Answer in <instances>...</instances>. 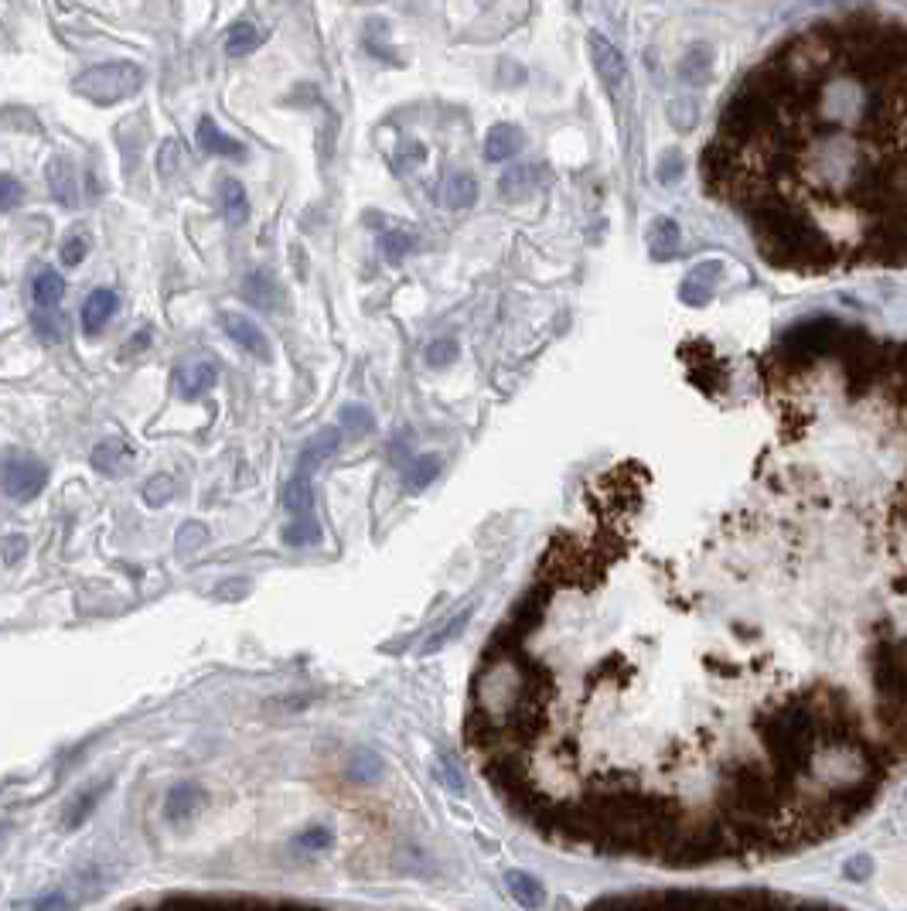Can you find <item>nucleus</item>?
Returning a JSON list of instances; mask_svg holds the SVG:
<instances>
[{"instance_id": "f257e3e1", "label": "nucleus", "mask_w": 907, "mask_h": 911, "mask_svg": "<svg viewBox=\"0 0 907 911\" xmlns=\"http://www.w3.org/2000/svg\"><path fill=\"white\" fill-rule=\"evenodd\" d=\"M144 79H147L144 69L133 62H103V65H93V69L79 72L72 89L96 106H113V103H120V99H130L133 93H140Z\"/></svg>"}, {"instance_id": "f03ea898", "label": "nucleus", "mask_w": 907, "mask_h": 911, "mask_svg": "<svg viewBox=\"0 0 907 911\" xmlns=\"http://www.w3.org/2000/svg\"><path fill=\"white\" fill-rule=\"evenodd\" d=\"M45 482H48V468L35 458H24V454L7 458L4 468H0V485L18 502H31L35 495H41Z\"/></svg>"}, {"instance_id": "7ed1b4c3", "label": "nucleus", "mask_w": 907, "mask_h": 911, "mask_svg": "<svg viewBox=\"0 0 907 911\" xmlns=\"http://www.w3.org/2000/svg\"><path fill=\"white\" fill-rule=\"evenodd\" d=\"M219 321H222V328H226V335L243 352L256 355V359H270V338H266V331L256 325L249 314H243V311H222Z\"/></svg>"}, {"instance_id": "20e7f679", "label": "nucleus", "mask_w": 907, "mask_h": 911, "mask_svg": "<svg viewBox=\"0 0 907 911\" xmlns=\"http://www.w3.org/2000/svg\"><path fill=\"white\" fill-rule=\"evenodd\" d=\"M208 802V792L198 782H178L171 785V792L164 795V819L168 823H188Z\"/></svg>"}, {"instance_id": "39448f33", "label": "nucleus", "mask_w": 907, "mask_h": 911, "mask_svg": "<svg viewBox=\"0 0 907 911\" xmlns=\"http://www.w3.org/2000/svg\"><path fill=\"white\" fill-rule=\"evenodd\" d=\"M341 427H335V424H328V427H321L318 434L311 437L304 447H301V458H297V471H307V475H314L324 461L328 458H335L338 454V447H341Z\"/></svg>"}, {"instance_id": "423d86ee", "label": "nucleus", "mask_w": 907, "mask_h": 911, "mask_svg": "<svg viewBox=\"0 0 907 911\" xmlns=\"http://www.w3.org/2000/svg\"><path fill=\"white\" fill-rule=\"evenodd\" d=\"M120 311V294L116 291H106V287H99L86 297V304H82L79 318H82V331H86L89 338H96L99 331L113 321V314Z\"/></svg>"}, {"instance_id": "0eeeda50", "label": "nucleus", "mask_w": 907, "mask_h": 911, "mask_svg": "<svg viewBox=\"0 0 907 911\" xmlns=\"http://www.w3.org/2000/svg\"><path fill=\"white\" fill-rule=\"evenodd\" d=\"M45 178H48V188H52L55 202H62L65 209H72V205L79 202V178H76V168H72L65 157H52L45 168Z\"/></svg>"}, {"instance_id": "6e6552de", "label": "nucleus", "mask_w": 907, "mask_h": 911, "mask_svg": "<svg viewBox=\"0 0 907 911\" xmlns=\"http://www.w3.org/2000/svg\"><path fill=\"white\" fill-rule=\"evenodd\" d=\"M590 59H594L597 72H601V79L607 82V86L611 89L621 86L624 82V59L604 35H590Z\"/></svg>"}, {"instance_id": "1a4fd4ad", "label": "nucleus", "mask_w": 907, "mask_h": 911, "mask_svg": "<svg viewBox=\"0 0 907 911\" xmlns=\"http://www.w3.org/2000/svg\"><path fill=\"white\" fill-rule=\"evenodd\" d=\"M243 301L249 304V308L277 311L280 308V287H277V280H273L266 270H253L243 280Z\"/></svg>"}, {"instance_id": "9d476101", "label": "nucleus", "mask_w": 907, "mask_h": 911, "mask_svg": "<svg viewBox=\"0 0 907 911\" xmlns=\"http://www.w3.org/2000/svg\"><path fill=\"white\" fill-rule=\"evenodd\" d=\"M676 72L682 82H689V86H706V82H710V72H713V48L706 45V41L689 45Z\"/></svg>"}, {"instance_id": "9b49d317", "label": "nucleus", "mask_w": 907, "mask_h": 911, "mask_svg": "<svg viewBox=\"0 0 907 911\" xmlns=\"http://www.w3.org/2000/svg\"><path fill=\"white\" fill-rule=\"evenodd\" d=\"M195 137H198V147H202L205 154H215V157H243L246 154V147L239 144V140H232L229 134H222V130L215 127L212 117L198 120Z\"/></svg>"}, {"instance_id": "f8f14e48", "label": "nucleus", "mask_w": 907, "mask_h": 911, "mask_svg": "<svg viewBox=\"0 0 907 911\" xmlns=\"http://www.w3.org/2000/svg\"><path fill=\"white\" fill-rule=\"evenodd\" d=\"M522 151V130L519 127H512V123H495L492 130H488V137H485V157L492 164H498V161H509V157H515Z\"/></svg>"}, {"instance_id": "ddd939ff", "label": "nucleus", "mask_w": 907, "mask_h": 911, "mask_svg": "<svg viewBox=\"0 0 907 911\" xmlns=\"http://www.w3.org/2000/svg\"><path fill=\"white\" fill-rule=\"evenodd\" d=\"M215 383H219V366H212V362H191L188 369L178 372V389L185 400H195V396L208 393Z\"/></svg>"}, {"instance_id": "4468645a", "label": "nucleus", "mask_w": 907, "mask_h": 911, "mask_svg": "<svg viewBox=\"0 0 907 911\" xmlns=\"http://www.w3.org/2000/svg\"><path fill=\"white\" fill-rule=\"evenodd\" d=\"M539 178H543V168H539V164H519V168L505 171L502 181H498V192L515 202V198H526L532 188L539 185Z\"/></svg>"}, {"instance_id": "2eb2a0df", "label": "nucleus", "mask_w": 907, "mask_h": 911, "mask_svg": "<svg viewBox=\"0 0 907 911\" xmlns=\"http://www.w3.org/2000/svg\"><path fill=\"white\" fill-rule=\"evenodd\" d=\"M440 202L447 205V209H471L474 202H478V181L471 175H464V171H457L444 181V188H440Z\"/></svg>"}, {"instance_id": "dca6fc26", "label": "nucleus", "mask_w": 907, "mask_h": 911, "mask_svg": "<svg viewBox=\"0 0 907 911\" xmlns=\"http://www.w3.org/2000/svg\"><path fill=\"white\" fill-rule=\"evenodd\" d=\"M130 461H133V447H127L123 441H103L93 451V468L106 471V475H123Z\"/></svg>"}, {"instance_id": "f3484780", "label": "nucleus", "mask_w": 907, "mask_h": 911, "mask_svg": "<svg viewBox=\"0 0 907 911\" xmlns=\"http://www.w3.org/2000/svg\"><path fill=\"white\" fill-rule=\"evenodd\" d=\"M219 202H222V215H226L229 226H243L249 219V202H246V188L239 185L236 178H226L219 188Z\"/></svg>"}, {"instance_id": "a211bd4d", "label": "nucleus", "mask_w": 907, "mask_h": 911, "mask_svg": "<svg viewBox=\"0 0 907 911\" xmlns=\"http://www.w3.org/2000/svg\"><path fill=\"white\" fill-rule=\"evenodd\" d=\"M31 297H35L38 308H58L65 297V280L55 270H38L31 280Z\"/></svg>"}, {"instance_id": "6ab92c4d", "label": "nucleus", "mask_w": 907, "mask_h": 911, "mask_svg": "<svg viewBox=\"0 0 907 911\" xmlns=\"http://www.w3.org/2000/svg\"><path fill=\"white\" fill-rule=\"evenodd\" d=\"M284 505L294 516H311L314 509V488H311V475L307 471H294V478L284 488Z\"/></svg>"}, {"instance_id": "aec40b11", "label": "nucleus", "mask_w": 907, "mask_h": 911, "mask_svg": "<svg viewBox=\"0 0 907 911\" xmlns=\"http://www.w3.org/2000/svg\"><path fill=\"white\" fill-rule=\"evenodd\" d=\"M706 277H720V263H703L686 277V287H682V301L700 308L713 297V284H706Z\"/></svg>"}, {"instance_id": "412c9836", "label": "nucleus", "mask_w": 907, "mask_h": 911, "mask_svg": "<svg viewBox=\"0 0 907 911\" xmlns=\"http://www.w3.org/2000/svg\"><path fill=\"white\" fill-rule=\"evenodd\" d=\"M260 45H263V31L256 28L253 21H236L229 28V35H226V52L236 55V59H243V55H253Z\"/></svg>"}, {"instance_id": "4be33fe9", "label": "nucleus", "mask_w": 907, "mask_h": 911, "mask_svg": "<svg viewBox=\"0 0 907 911\" xmlns=\"http://www.w3.org/2000/svg\"><path fill=\"white\" fill-rule=\"evenodd\" d=\"M110 789V782H99V785H93L89 792H82V795H76V799L69 802V809H65V816H62V826L65 830H76L79 823H86L89 819V813L99 806V799H103V792Z\"/></svg>"}, {"instance_id": "5701e85b", "label": "nucleus", "mask_w": 907, "mask_h": 911, "mask_svg": "<svg viewBox=\"0 0 907 911\" xmlns=\"http://www.w3.org/2000/svg\"><path fill=\"white\" fill-rule=\"evenodd\" d=\"M341 434L352 437V441H362V437L372 434V427H376V420H372V410L362 407V403H348V407H341Z\"/></svg>"}, {"instance_id": "b1692460", "label": "nucleus", "mask_w": 907, "mask_h": 911, "mask_svg": "<svg viewBox=\"0 0 907 911\" xmlns=\"http://www.w3.org/2000/svg\"><path fill=\"white\" fill-rule=\"evenodd\" d=\"M648 243H652V256L655 260H672L679 250V226L672 219H659L652 226V236H648Z\"/></svg>"}, {"instance_id": "393cba45", "label": "nucleus", "mask_w": 907, "mask_h": 911, "mask_svg": "<svg viewBox=\"0 0 907 911\" xmlns=\"http://www.w3.org/2000/svg\"><path fill=\"white\" fill-rule=\"evenodd\" d=\"M505 884H509V891H512V898L519 901V905H526V908H536V905H543V884L536 881L532 874H522V871H512L509 877H505Z\"/></svg>"}, {"instance_id": "a878e982", "label": "nucleus", "mask_w": 907, "mask_h": 911, "mask_svg": "<svg viewBox=\"0 0 907 911\" xmlns=\"http://www.w3.org/2000/svg\"><path fill=\"white\" fill-rule=\"evenodd\" d=\"M437 475H440V458H434V454H420V458L406 468V478H403L406 492H423Z\"/></svg>"}, {"instance_id": "bb28decb", "label": "nucleus", "mask_w": 907, "mask_h": 911, "mask_svg": "<svg viewBox=\"0 0 907 911\" xmlns=\"http://www.w3.org/2000/svg\"><path fill=\"white\" fill-rule=\"evenodd\" d=\"M321 526H318V519L314 516H297L294 523H290L287 529H284V543L287 546H318L321 543Z\"/></svg>"}, {"instance_id": "cd10ccee", "label": "nucleus", "mask_w": 907, "mask_h": 911, "mask_svg": "<svg viewBox=\"0 0 907 911\" xmlns=\"http://www.w3.org/2000/svg\"><path fill=\"white\" fill-rule=\"evenodd\" d=\"M382 775V758L372 748H359L348 761V778L352 782H376Z\"/></svg>"}, {"instance_id": "c85d7f7f", "label": "nucleus", "mask_w": 907, "mask_h": 911, "mask_svg": "<svg viewBox=\"0 0 907 911\" xmlns=\"http://www.w3.org/2000/svg\"><path fill=\"white\" fill-rule=\"evenodd\" d=\"M31 325H35L41 342H62L65 338V321L55 308H38L35 318H31Z\"/></svg>"}, {"instance_id": "c756f323", "label": "nucleus", "mask_w": 907, "mask_h": 911, "mask_svg": "<svg viewBox=\"0 0 907 911\" xmlns=\"http://www.w3.org/2000/svg\"><path fill=\"white\" fill-rule=\"evenodd\" d=\"M416 239L410 233H403V229H386V233L379 236V246H382V256H386L389 263H399L406 253L413 250Z\"/></svg>"}, {"instance_id": "7c9ffc66", "label": "nucleus", "mask_w": 907, "mask_h": 911, "mask_svg": "<svg viewBox=\"0 0 907 911\" xmlns=\"http://www.w3.org/2000/svg\"><path fill=\"white\" fill-rule=\"evenodd\" d=\"M471 611H474V608H464V611H461V615H457V618H451V621H447V625H444V628H440V632H434V635H430V642H427V645H423V649H420V652H423V656H430V652L444 649V645H447V642H451V639H454V635H457V632H461V628H464V625H468V621H471Z\"/></svg>"}, {"instance_id": "2f4dec72", "label": "nucleus", "mask_w": 907, "mask_h": 911, "mask_svg": "<svg viewBox=\"0 0 907 911\" xmlns=\"http://www.w3.org/2000/svg\"><path fill=\"white\" fill-rule=\"evenodd\" d=\"M669 120L676 130H693L696 120H700V106L693 99H672L669 103Z\"/></svg>"}, {"instance_id": "473e14b6", "label": "nucleus", "mask_w": 907, "mask_h": 911, "mask_svg": "<svg viewBox=\"0 0 907 911\" xmlns=\"http://www.w3.org/2000/svg\"><path fill=\"white\" fill-rule=\"evenodd\" d=\"M86 253H89V236H82V233H72L62 243V263L65 267H79V263L86 260Z\"/></svg>"}, {"instance_id": "72a5a7b5", "label": "nucleus", "mask_w": 907, "mask_h": 911, "mask_svg": "<svg viewBox=\"0 0 907 911\" xmlns=\"http://www.w3.org/2000/svg\"><path fill=\"white\" fill-rule=\"evenodd\" d=\"M331 843H335V833H331L328 826H311V830H304L297 836V847L301 850H328Z\"/></svg>"}, {"instance_id": "f704fd0d", "label": "nucleus", "mask_w": 907, "mask_h": 911, "mask_svg": "<svg viewBox=\"0 0 907 911\" xmlns=\"http://www.w3.org/2000/svg\"><path fill=\"white\" fill-rule=\"evenodd\" d=\"M174 495V478L171 475H154L151 482L144 485V499L151 505H164Z\"/></svg>"}, {"instance_id": "c9c22d12", "label": "nucleus", "mask_w": 907, "mask_h": 911, "mask_svg": "<svg viewBox=\"0 0 907 911\" xmlns=\"http://www.w3.org/2000/svg\"><path fill=\"white\" fill-rule=\"evenodd\" d=\"M21 198H24L21 181H18V178H11V175H0V212L18 209Z\"/></svg>"}, {"instance_id": "e433bc0d", "label": "nucleus", "mask_w": 907, "mask_h": 911, "mask_svg": "<svg viewBox=\"0 0 907 911\" xmlns=\"http://www.w3.org/2000/svg\"><path fill=\"white\" fill-rule=\"evenodd\" d=\"M457 352L461 349H457L454 338H437V342L427 349V362L430 366H451V362L457 359Z\"/></svg>"}, {"instance_id": "4c0bfd02", "label": "nucleus", "mask_w": 907, "mask_h": 911, "mask_svg": "<svg viewBox=\"0 0 907 911\" xmlns=\"http://www.w3.org/2000/svg\"><path fill=\"white\" fill-rule=\"evenodd\" d=\"M205 540H208V533H205L202 523H185V526H181V533H178V550L181 553H185V550L191 553L195 546H202Z\"/></svg>"}, {"instance_id": "58836bf2", "label": "nucleus", "mask_w": 907, "mask_h": 911, "mask_svg": "<svg viewBox=\"0 0 907 911\" xmlns=\"http://www.w3.org/2000/svg\"><path fill=\"white\" fill-rule=\"evenodd\" d=\"M437 772H440V782H444V785H447V789H451V792H464V778H461V775H457V765H454V761H451V758H447V755H444V758H440Z\"/></svg>"}, {"instance_id": "ea45409f", "label": "nucleus", "mask_w": 907, "mask_h": 911, "mask_svg": "<svg viewBox=\"0 0 907 911\" xmlns=\"http://www.w3.org/2000/svg\"><path fill=\"white\" fill-rule=\"evenodd\" d=\"M682 175V157L676 154V151H669L662 157V164H659V181H665V185H672Z\"/></svg>"}, {"instance_id": "a19ab883", "label": "nucleus", "mask_w": 907, "mask_h": 911, "mask_svg": "<svg viewBox=\"0 0 907 911\" xmlns=\"http://www.w3.org/2000/svg\"><path fill=\"white\" fill-rule=\"evenodd\" d=\"M24 550H28V540H24V536H7V540H0V553H4L7 563L24 557Z\"/></svg>"}, {"instance_id": "79ce46f5", "label": "nucleus", "mask_w": 907, "mask_h": 911, "mask_svg": "<svg viewBox=\"0 0 907 911\" xmlns=\"http://www.w3.org/2000/svg\"><path fill=\"white\" fill-rule=\"evenodd\" d=\"M846 874H850L853 881L867 877V874H870V857H856V860H850V864H846Z\"/></svg>"}, {"instance_id": "37998d69", "label": "nucleus", "mask_w": 907, "mask_h": 911, "mask_svg": "<svg viewBox=\"0 0 907 911\" xmlns=\"http://www.w3.org/2000/svg\"><path fill=\"white\" fill-rule=\"evenodd\" d=\"M65 905H69L65 894H45V898L35 901V908H65Z\"/></svg>"}, {"instance_id": "c03bdc74", "label": "nucleus", "mask_w": 907, "mask_h": 911, "mask_svg": "<svg viewBox=\"0 0 907 911\" xmlns=\"http://www.w3.org/2000/svg\"><path fill=\"white\" fill-rule=\"evenodd\" d=\"M147 342H151V331H137V342H130V345H127V349H123L120 355H123V359H127V355H130V352H140V349H147Z\"/></svg>"}]
</instances>
